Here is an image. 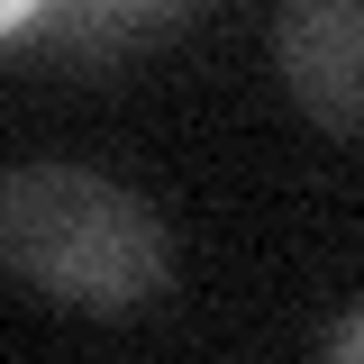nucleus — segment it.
I'll list each match as a JSON object with an SVG mask.
<instances>
[{
	"instance_id": "1",
	"label": "nucleus",
	"mask_w": 364,
	"mask_h": 364,
	"mask_svg": "<svg viewBox=\"0 0 364 364\" xmlns=\"http://www.w3.org/2000/svg\"><path fill=\"white\" fill-rule=\"evenodd\" d=\"M0 264L64 310H136L164 291L173 237L128 182L82 164H18L0 182Z\"/></svg>"
},
{
	"instance_id": "2",
	"label": "nucleus",
	"mask_w": 364,
	"mask_h": 364,
	"mask_svg": "<svg viewBox=\"0 0 364 364\" xmlns=\"http://www.w3.org/2000/svg\"><path fill=\"white\" fill-rule=\"evenodd\" d=\"M273 64L318 128H364V0H291L273 18Z\"/></svg>"
},
{
	"instance_id": "3",
	"label": "nucleus",
	"mask_w": 364,
	"mask_h": 364,
	"mask_svg": "<svg viewBox=\"0 0 364 364\" xmlns=\"http://www.w3.org/2000/svg\"><path fill=\"white\" fill-rule=\"evenodd\" d=\"M328 364H364V310H346L328 328Z\"/></svg>"
}]
</instances>
